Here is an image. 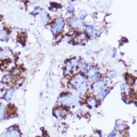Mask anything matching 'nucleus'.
Returning a JSON list of instances; mask_svg holds the SVG:
<instances>
[{
	"label": "nucleus",
	"mask_w": 137,
	"mask_h": 137,
	"mask_svg": "<svg viewBox=\"0 0 137 137\" xmlns=\"http://www.w3.org/2000/svg\"><path fill=\"white\" fill-rule=\"evenodd\" d=\"M72 84L74 85L76 89L79 92H84L88 87L87 82L85 79V78L81 75L75 76L74 79L72 80Z\"/></svg>",
	"instance_id": "f257e3e1"
},
{
	"label": "nucleus",
	"mask_w": 137,
	"mask_h": 137,
	"mask_svg": "<svg viewBox=\"0 0 137 137\" xmlns=\"http://www.w3.org/2000/svg\"><path fill=\"white\" fill-rule=\"evenodd\" d=\"M79 97L75 95H67L65 96H62L60 99V101L63 104L67 105H73L78 101Z\"/></svg>",
	"instance_id": "f03ea898"
},
{
	"label": "nucleus",
	"mask_w": 137,
	"mask_h": 137,
	"mask_svg": "<svg viewBox=\"0 0 137 137\" xmlns=\"http://www.w3.org/2000/svg\"><path fill=\"white\" fill-rule=\"evenodd\" d=\"M65 21L62 18H59L56 21L54 28H53V31L54 32H60L62 30L63 27H64Z\"/></svg>",
	"instance_id": "7ed1b4c3"
},
{
	"label": "nucleus",
	"mask_w": 137,
	"mask_h": 137,
	"mask_svg": "<svg viewBox=\"0 0 137 137\" xmlns=\"http://www.w3.org/2000/svg\"><path fill=\"white\" fill-rule=\"evenodd\" d=\"M106 85V82L105 81H100V82H95L94 85H93V91L95 92H99L100 91L102 90L103 88Z\"/></svg>",
	"instance_id": "20e7f679"
},
{
	"label": "nucleus",
	"mask_w": 137,
	"mask_h": 137,
	"mask_svg": "<svg viewBox=\"0 0 137 137\" xmlns=\"http://www.w3.org/2000/svg\"><path fill=\"white\" fill-rule=\"evenodd\" d=\"M77 65H78V61L76 60H75V59L74 60H72L67 65V71L68 72L74 71V69L76 68Z\"/></svg>",
	"instance_id": "39448f33"
},
{
	"label": "nucleus",
	"mask_w": 137,
	"mask_h": 137,
	"mask_svg": "<svg viewBox=\"0 0 137 137\" xmlns=\"http://www.w3.org/2000/svg\"><path fill=\"white\" fill-rule=\"evenodd\" d=\"M70 24L72 27H75V28H79V27H81L82 26V21H79V19H77V18H72L70 21Z\"/></svg>",
	"instance_id": "423d86ee"
},
{
	"label": "nucleus",
	"mask_w": 137,
	"mask_h": 137,
	"mask_svg": "<svg viewBox=\"0 0 137 137\" xmlns=\"http://www.w3.org/2000/svg\"><path fill=\"white\" fill-rule=\"evenodd\" d=\"M6 137H20L18 131L14 129H10L6 133Z\"/></svg>",
	"instance_id": "0eeeda50"
},
{
	"label": "nucleus",
	"mask_w": 137,
	"mask_h": 137,
	"mask_svg": "<svg viewBox=\"0 0 137 137\" xmlns=\"http://www.w3.org/2000/svg\"><path fill=\"white\" fill-rule=\"evenodd\" d=\"M97 74H98V69L97 68H91L89 71V76L93 79H95L97 76Z\"/></svg>",
	"instance_id": "6e6552de"
},
{
	"label": "nucleus",
	"mask_w": 137,
	"mask_h": 137,
	"mask_svg": "<svg viewBox=\"0 0 137 137\" xmlns=\"http://www.w3.org/2000/svg\"><path fill=\"white\" fill-rule=\"evenodd\" d=\"M14 92V89H11V90L8 91L6 92V96H5V98H6L7 101H10V100L12 99Z\"/></svg>",
	"instance_id": "1a4fd4ad"
},
{
	"label": "nucleus",
	"mask_w": 137,
	"mask_h": 137,
	"mask_svg": "<svg viewBox=\"0 0 137 137\" xmlns=\"http://www.w3.org/2000/svg\"><path fill=\"white\" fill-rule=\"evenodd\" d=\"M6 114V106L4 104L0 105V118L2 119Z\"/></svg>",
	"instance_id": "9d476101"
},
{
	"label": "nucleus",
	"mask_w": 137,
	"mask_h": 137,
	"mask_svg": "<svg viewBox=\"0 0 137 137\" xmlns=\"http://www.w3.org/2000/svg\"><path fill=\"white\" fill-rule=\"evenodd\" d=\"M88 104L91 107H95L97 104V101L94 98V97H90V98L88 99Z\"/></svg>",
	"instance_id": "9b49d317"
},
{
	"label": "nucleus",
	"mask_w": 137,
	"mask_h": 137,
	"mask_svg": "<svg viewBox=\"0 0 137 137\" xmlns=\"http://www.w3.org/2000/svg\"><path fill=\"white\" fill-rule=\"evenodd\" d=\"M125 127H126V126H125L124 124H122V123H121V124H116L115 129H116V130H117V131H121V130H124Z\"/></svg>",
	"instance_id": "f8f14e48"
},
{
	"label": "nucleus",
	"mask_w": 137,
	"mask_h": 137,
	"mask_svg": "<svg viewBox=\"0 0 137 137\" xmlns=\"http://www.w3.org/2000/svg\"><path fill=\"white\" fill-rule=\"evenodd\" d=\"M56 114H57L58 116H61V117H63V116H66V112L61 109V110H56Z\"/></svg>",
	"instance_id": "ddd939ff"
},
{
	"label": "nucleus",
	"mask_w": 137,
	"mask_h": 137,
	"mask_svg": "<svg viewBox=\"0 0 137 137\" xmlns=\"http://www.w3.org/2000/svg\"><path fill=\"white\" fill-rule=\"evenodd\" d=\"M41 19L43 22H47L48 21V15L47 13H43L41 15Z\"/></svg>",
	"instance_id": "4468645a"
},
{
	"label": "nucleus",
	"mask_w": 137,
	"mask_h": 137,
	"mask_svg": "<svg viewBox=\"0 0 137 137\" xmlns=\"http://www.w3.org/2000/svg\"><path fill=\"white\" fill-rule=\"evenodd\" d=\"M108 92H109V91H108V90H104V91H102V92L101 93V94L99 95V97H101V99H102V98H104V97L106 96V95H107Z\"/></svg>",
	"instance_id": "2eb2a0df"
},
{
	"label": "nucleus",
	"mask_w": 137,
	"mask_h": 137,
	"mask_svg": "<svg viewBox=\"0 0 137 137\" xmlns=\"http://www.w3.org/2000/svg\"><path fill=\"white\" fill-rule=\"evenodd\" d=\"M6 34H7V33H6V31H4V30H0V37H5L6 36Z\"/></svg>",
	"instance_id": "dca6fc26"
},
{
	"label": "nucleus",
	"mask_w": 137,
	"mask_h": 137,
	"mask_svg": "<svg viewBox=\"0 0 137 137\" xmlns=\"http://www.w3.org/2000/svg\"><path fill=\"white\" fill-rule=\"evenodd\" d=\"M6 55H7L6 50H0V58L5 57Z\"/></svg>",
	"instance_id": "f3484780"
},
{
	"label": "nucleus",
	"mask_w": 137,
	"mask_h": 137,
	"mask_svg": "<svg viewBox=\"0 0 137 137\" xmlns=\"http://www.w3.org/2000/svg\"><path fill=\"white\" fill-rule=\"evenodd\" d=\"M88 31H89V33L91 34H93V35H94V34H95V30H94V28H93L92 27H88Z\"/></svg>",
	"instance_id": "a211bd4d"
},
{
	"label": "nucleus",
	"mask_w": 137,
	"mask_h": 137,
	"mask_svg": "<svg viewBox=\"0 0 137 137\" xmlns=\"http://www.w3.org/2000/svg\"><path fill=\"white\" fill-rule=\"evenodd\" d=\"M11 77L9 76V75H6L4 78V81L5 82H10L11 81Z\"/></svg>",
	"instance_id": "6ab92c4d"
},
{
	"label": "nucleus",
	"mask_w": 137,
	"mask_h": 137,
	"mask_svg": "<svg viewBox=\"0 0 137 137\" xmlns=\"http://www.w3.org/2000/svg\"><path fill=\"white\" fill-rule=\"evenodd\" d=\"M68 12H73L74 11V7H73L72 6H69L68 7Z\"/></svg>",
	"instance_id": "aec40b11"
},
{
	"label": "nucleus",
	"mask_w": 137,
	"mask_h": 137,
	"mask_svg": "<svg viewBox=\"0 0 137 137\" xmlns=\"http://www.w3.org/2000/svg\"><path fill=\"white\" fill-rule=\"evenodd\" d=\"M109 137H116V133L112 132V133L109 135Z\"/></svg>",
	"instance_id": "412c9836"
},
{
	"label": "nucleus",
	"mask_w": 137,
	"mask_h": 137,
	"mask_svg": "<svg viewBox=\"0 0 137 137\" xmlns=\"http://www.w3.org/2000/svg\"><path fill=\"white\" fill-rule=\"evenodd\" d=\"M41 12V10H40V9L38 8V10H35V11H34V12L33 13H34H34H39V12Z\"/></svg>",
	"instance_id": "4be33fe9"
}]
</instances>
